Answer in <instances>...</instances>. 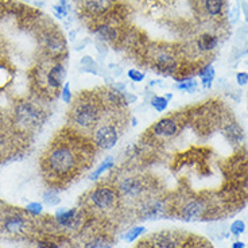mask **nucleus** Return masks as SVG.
<instances>
[{"instance_id": "f257e3e1", "label": "nucleus", "mask_w": 248, "mask_h": 248, "mask_svg": "<svg viewBox=\"0 0 248 248\" xmlns=\"http://www.w3.org/2000/svg\"><path fill=\"white\" fill-rule=\"evenodd\" d=\"M80 151L69 143H58L49 150L45 156V170H47L50 177L58 180L73 177L80 169L81 159Z\"/></svg>"}, {"instance_id": "f03ea898", "label": "nucleus", "mask_w": 248, "mask_h": 248, "mask_svg": "<svg viewBox=\"0 0 248 248\" xmlns=\"http://www.w3.org/2000/svg\"><path fill=\"white\" fill-rule=\"evenodd\" d=\"M103 101L97 97L84 96L73 104L70 113V122L81 131L94 130L101 122Z\"/></svg>"}, {"instance_id": "7ed1b4c3", "label": "nucleus", "mask_w": 248, "mask_h": 248, "mask_svg": "<svg viewBox=\"0 0 248 248\" xmlns=\"http://www.w3.org/2000/svg\"><path fill=\"white\" fill-rule=\"evenodd\" d=\"M120 194L118 189L111 185H99L88 194V204L100 212L115 209L119 204Z\"/></svg>"}, {"instance_id": "20e7f679", "label": "nucleus", "mask_w": 248, "mask_h": 248, "mask_svg": "<svg viewBox=\"0 0 248 248\" xmlns=\"http://www.w3.org/2000/svg\"><path fill=\"white\" fill-rule=\"evenodd\" d=\"M15 124L23 130H35L44 123L45 115L38 107L29 101L18 103L14 108Z\"/></svg>"}, {"instance_id": "39448f33", "label": "nucleus", "mask_w": 248, "mask_h": 248, "mask_svg": "<svg viewBox=\"0 0 248 248\" xmlns=\"http://www.w3.org/2000/svg\"><path fill=\"white\" fill-rule=\"evenodd\" d=\"M93 143L99 150L108 151L112 150L119 142L120 132L116 124L113 122H104L93 130Z\"/></svg>"}, {"instance_id": "423d86ee", "label": "nucleus", "mask_w": 248, "mask_h": 248, "mask_svg": "<svg viewBox=\"0 0 248 248\" xmlns=\"http://www.w3.org/2000/svg\"><path fill=\"white\" fill-rule=\"evenodd\" d=\"M142 243L146 248H181L185 243V237L180 231H161Z\"/></svg>"}, {"instance_id": "0eeeda50", "label": "nucleus", "mask_w": 248, "mask_h": 248, "mask_svg": "<svg viewBox=\"0 0 248 248\" xmlns=\"http://www.w3.org/2000/svg\"><path fill=\"white\" fill-rule=\"evenodd\" d=\"M146 182L142 177L138 175H130L124 177L123 180L119 182L118 192L119 194L127 200H138L146 193Z\"/></svg>"}, {"instance_id": "6e6552de", "label": "nucleus", "mask_w": 248, "mask_h": 248, "mask_svg": "<svg viewBox=\"0 0 248 248\" xmlns=\"http://www.w3.org/2000/svg\"><path fill=\"white\" fill-rule=\"evenodd\" d=\"M166 202L161 199H147L142 201L139 208V217L142 220H158L166 215Z\"/></svg>"}, {"instance_id": "1a4fd4ad", "label": "nucleus", "mask_w": 248, "mask_h": 248, "mask_svg": "<svg viewBox=\"0 0 248 248\" xmlns=\"http://www.w3.org/2000/svg\"><path fill=\"white\" fill-rule=\"evenodd\" d=\"M151 135L158 139H171L180 132V124L173 118H162L150 128Z\"/></svg>"}, {"instance_id": "9d476101", "label": "nucleus", "mask_w": 248, "mask_h": 248, "mask_svg": "<svg viewBox=\"0 0 248 248\" xmlns=\"http://www.w3.org/2000/svg\"><path fill=\"white\" fill-rule=\"evenodd\" d=\"M206 212V205L202 200L194 199L189 200L187 202L184 204V206L180 209V218L185 223H194L199 221L200 218H202V216Z\"/></svg>"}, {"instance_id": "9b49d317", "label": "nucleus", "mask_w": 248, "mask_h": 248, "mask_svg": "<svg viewBox=\"0 0 248 248\" xmlns=\"http://www.w3.org/2000/svg\"><path fill=\"white\" fill-rule=\"evenodd\" d=\"M56 223L65 230H75L81 224V213L77 208H58L54 213Z\"/></svg>"}, {"instance_id": "f8f14e48", "label": "nucleus", "mask_w": 248, "mask_h": 248, "mask_svg": "<svg viewBox=\"0 0 248 248\" xmlns=\"http://www.w3.org/2000/svg\"><path fill=\"white\" fill-rule=\"evenodd\" d=\"M155 72L163 76H173L178 72V61L173 54L168 51H162L154 58Z\"/></svg>"}, {"instance_id": "ddd939ff", "label": "nucleus", "mask_w": 248, "mask_h": 248, "mask_svg": "<svg viewBox=\"0 0 248 248\" xmlns=\"http://www.w3.org/2000/svg\"><path fill=\"white\" fill-rule=\"evenodd\" d=\"M65 78H66V69L61 62H58L49 69L47 76H46V82H47L50 89L57 91V89H61L63 87Z\"/></svg>"}, {"instance_id": "4468645a", "label": "nucleus", "mask_w": 248, "mask_h": 248, "mask_svg": "<svg viewBox=\"0 0 248 248\" xmlns=\"http://www.w3.org/2000/svg\"><path fill=\"white\" fill-rule=\"evenodd\" d=\"M104 94H106V101L112 108H124L128 106L127 99H125V92H120L111 87L104 91Z\"/></svg>"}, {"instance_id": "2eb2a0df", "label": "nucleus", "mask_w": 248, "mask_h": 248, "mask_svg": "<svg viewBox=\"0 0 248 248\" xmlns=\"http://www.w3.org/2000/svg\"><path fill=\"white\" fill-rule=\"evenodd\" d=\"M84 7L92 15H101L111 8L112 0H84Z\"/></svg>"}, {"instance_id": "dca6fc26", "label": "nucleus", "mask_w": 248, "mask_h": 248, "mask_svg": "<svg viewBox=\"0 0 248 248\" xmlns=\"http://www.w3.org/2000/svg\"><path fill=\"white\" fill-rule=\"evenodd\" d=\"M46 49L49 50L53 56H61L66 49L65 39L62 38L61 34H51L46 38Z\"/></svg>"}, {"instance_id": "f3484780", "label": "nucleus", "mask_w": 248, "mask_h": 248, "mask_svg": "<svg viewBox=\"0 0 248 248\" xmlns=\"http://www.w3.org/2000/svg\"><path fill=\"white\" fill-rule=\"evenodd\" d=\"M3 227L8 233H20V232H23L26 230L27 221L22 216L14 215V216L7 217L4 223H3Z\"/></svg>"}, {"instance_id": "a211bd4d", "label": "nucleus", "mask_w": 248, "mask_h": 248, "mask_svg": "<svg viewBox=\"0 0 248 248\" xmlns=\"http://www.w3.org/2000/svg\"><path fill=\"white\" fill-rule=\"evenodd\" d=\"M224 135L233 144H240L244 140V131L237 123H230L224 127Z\"/></svg>"}, {"instance_id": "6ab92c4d", "label": "nucleus", "mask_w": 248, "mask_h": 248, "mask_svg": "<svg viewBox=\"0 0 248 248\" xmlns=\"http://www.w3.org/2000/svg\"><path fill=\"white\" fill-rule=\"evenodd\" d=\"M218 45V39H217L216 35L213 34H209V32H205V34H201L199 38H197V49L202 53H208V51H212L215 50Z\"/></svg>"}, {"instance_id": "aec40b11", "label": "nucleus", "mask_w": 248, "mask_h": 248, "mask_svg": "<svg viewBox=\"0 0 248 248\" xmlns=\"http://www.w3.org/2000/svg\"><path fill=\"white\" fill-rule=\"evenodd\" d=\"M200 82L204 89H211L212 85H213V81L216 78V70H215V66L209 63V65H205L204 68L200 69L199 72Z\"/></svg>"}, {"instance_id": "412c9836", "label": "nucleus", "mask_w": 248, "mask_h": 248, "mask_svg": "<svg viewBox=\"0 0 248 248\" xmlns=\"http://www.w3.org/2000/svg\"><path fill=\"white\" fill-rule=\"evenodd\" d=\"M96 34L101 42H115L119 37L118 30L109 25H100L96 29Z\"/></svg>"}, {"instance_id": "4be33fe9", "label": "nucleus", "mask_w": 248, "mask_h": 248, "mask_svg": "<svg viewBox=\"0 0 248 248\" xmlns=\"http://www.w3.org/2000/svg\"><path fill=\"white\" fill-rule=\"evenodd\" d=\"M112 168H115V158H113L112 155H108V156H106V158L103 159V162L100 163L99 166L91 173V177H89V178L92 181L99 180V178H101L107 171H109Z\"/></svg>"}, {"instance_id": "5701e85b", "label": "nucleus", "mask_w": 248, "mask_h": 248, "mask_svg": "<svg viewBox=\"0 0 248 248\" xmlns=\"http://www.w3.org/2000/svg\"><path fill=\"white\" fill-rule=\"evenodd\" d=\"M177 81L178 82L174 85V88L177 91H181V92L194 93L197 91V88H199V82L194 80L193 77H185V78H180V80Z\"/></svg>"}, {"instance_id": "b1692460", "label": "nucleus", "mask_w": 248, "mask_h": 248, "mask_svg": "<svg viewBox=\"0 0 248 248\" xmlns=\"http://www.w3.org/2000/svg\"><path fill=\"white\" fill-rule=\"evenodd\" d=\"M205 10L211 16H218L224 10V0H205Z\"/></svg>"}, {"instance_id": "393cba45", "label": "nucleus", "mask_w": 248, "mask_h": 248, "mask_svg": "<svg viewBox=\"0 0 248 248\" xmlns=\"http://www.w3.org/2000/svg\"><path fill=\"white\" fill-rule=\"evenodd\" d=\"M146 232H147L146 227H143V225H135V227H132L131 230H128L124 233L123 239L127 243H134L135 240H138L140 236L144 235Z\"/></svg>"}, {"instance_id": "a878e982", "label": "nucleus", "mask_w": 248, "mask_h": 248, "mask_svg": "<svg viewBox=\"0 0 248 248\" xmlns=\"http://www.w3.org/2000/svg\"><path fill=\"white\" fill-rule=\"evenodd\" d=\"M81 69L82 72L93 73L94 76H99V65L93 60L92 57L85 56L81 58Z\"/></svg>"}, {"instance_id": "bb28decb", "label": "nucleus", "mask_w": 248, "mask_h": 248, "mask_svg": "<svg viewBox=\"0 0 248 248\" xmlns=\"http://www.w3.org/2000/svg\"><path fill=\"white\" fill-rule=\"evenodd\" d=\"M169 104L170 103L163 96H153L150 100V106L153 107L156 112H165L168 109Z\"/></svg>"}, {"instance_id": "cd10ccee", "label": "nucleus", "mask_w": 248, "mask_h": 248, "mask_svg": "<svg viewBox=\"0 0 248 248\" xmlns=\"http://www.w3.org/2000/svg\"><path fill=\"white\" fill-rule=\"evenodd\" d=\"M108 244H109V242L106 236H96L85 244V248H104Z\"/></svg>"}, {"instance_id": "c85d7f7f", "label": "nucleus", "mask_w": 248, "mask_h": 248, "mask_svg": "<svg viewBox=\"0 0 248 248\" xmlns=\"http://www.w3.org/2000/svg\"><path fill=\"white\" fill-rule=\"evenodd\" d=\"M44 201L45 204H47L49 206H56V205L60 204V197H58V194L54 190H47V192H45L44 194Z\"/></svg>"}, {"instance_id": "c756f323", "label": "nucleus", "mask_w": 248, "mask_h": 248, "mask_svg": "<svg viewBox=\"0 0 248 248\" xmlns=\"http://www.w3.org/2000/svg\"><path fill=\"white\" fill-rule=\"evenodd\" d=\"M231 233L233 236H240L244 233V231H246V224L243 220H235L233 223L231 224Z\"/></svg>"}, {"instance_id": "7c9ffc66", "label": "nucleus", "mask_w": 248, "mask_h": 248, "mask_svg": "<svg viewBox=\"0 0 248 248\" xmlns=\"http://www.w3.org/2000/svg\"><path fill=\"white\" fill-rule=\"evenodd\" d=\"M61 99L65 104H70L73 100V94H72V89H70V84L65 82L63 87L61 88Z\"/></svg>"}, {"instance_id": "2f4dec72", "label": "nucleus", "mask_w": 248, "mask_h": 248, "mask_svg": "<svg viewBox=\"0 0 248 248\" xmlns=\"http://www.w3.org/2000/svg\"><path fill=\"white\" fill-rule=\"evenodd\" d=\"M127 76H128V78H130L132 82H135V84H139V82H142L144 78H146V75L140 72V70H138V69H130L128 72H127Z\"/></svg>"}, {"instance_id": "473e14b6", "label": "nucleus", "mask_w": 248, "mask_h": 248, "mask_svg": "<svg viewBox=\"0 0 248 248\" xmlns=\"http://www.w3.org/2000/svg\"><path fill=\"white\" fill-rule=\"evenodd\" d=\"M26 211L30 215L39 216L44 211V205H42V202H30V204L26 205Z\"/></svg>"}, {"instance_id": "72a5a7b5", "label": "nucleus", "mask_w": 248, "mask_h": 248, "mask_svg": "<svg viewBox=\"0 0 248 248\" xmlns=\"http://www.w3.org/2000/svg\"><path fill=\"white\" fill-rule=\"evenodd\" d=\"M37 248H61L60 243L53 239H44V240H39L37 244Z\"/></svg>"}, {"instance_id": "f704fd0d", "label": "nucleus", "mask_w": 248, "mask_h": 248, "mask_svg": "<svg viewBox=\"0 0 248 248\" xmlns=\"http://www.w3.org/2000/svg\"><path fill=\"white\" fill-rule=\"evenodd\" d=\"M54 11H56V15L58 18H66L69 14V7L58 4V6H54Z\"/></svg>"}, {"instance_id": "c9c22d12", "label": "nucleus", "mask_w": 248, "mask_h": 248, "mask_svg": "<svg viewBox=\"0 0 248 248\" xmlns=\"http://www.w3.org/2000/svg\"><path fill=\"white\" fill-rule=\"evenodd\" d=\"M236 82H237V85H240V87L247 85L248 84L247 72H240V73H237V75H236Z\"/></svg>"}, {"instance_id": "e433bc0d", "label": "nucleus", "mask_w": 248, "mask_h": 248, "mask_svg": "<svg viewBox=\"0 0 248 248\" xmlns=\"http://www.w3.org/2000/svg\"><path fill=\"white\" fill-rule=\"evenodd\" d=\"M237 20H239V10H237V8H233L232 13H231V23L235 25Z\"/></svg>"}, {"instance_id": "4c0bfd02", "label": "nucleus", "mask_w": 248, "mask_h": 248, "mask_svg": "<svg viewBox=\"0 0 248 248\" xmlns=\"http://www.w3.org/2000/svg\"><path fill=\"white\" fill-rule=\"evenodd\" d=\"M112 87L115 88V89H118V91H120V92H127V91H125V89H127V85H125L124 82H113Z\"/></svg>"}, {"instance_id": "58836bf2", "label": "nucleus", "mask_w": 248, "mask_h": 248, "mask_svg": "<svg viewBox=\"0 0 248 248\" xmlns=\"http://www.w3.org/2000/svg\"><path fill=\"white\" fill-rule=\"evenodd\" d=\"M125 99H127V103H128V104H131V103H137L138 96L137 94H132V93L125 92Z\"/></svg>"}, {"instance_id": "ea45409f", "label": "nucleus", "mask_w": 248, "mask_h": 248, "mask_svg": "<svg viewBox=\"0 0 248 248\" xmlns=\"http://www.w3.org/2000/svg\"><path fill=\"white\" fill-rule=\"evenodd\" d=\"M96 46H97V50H99L100 54H103V56H106V54H107L106 46H104V45L101 44V42H97V44H96Z\"/></svg>"}, {"instance_id": "a19ab883", "label": "nucleus", "mask_w": 248, "mask_h": 248, "mask_svg": "<svg viewBox=\"0 0 248 248\" xmlns=\"http://www.w3.org/2000/svg\"><path fill=\"white\" fill-rule=\"evenodd\" d=\"M231 248H246V244L240 240H237V242L232 243V247Z\"/></svg>"}, {"instance_id": "79ce46f5", "label": "nucleus", "mask_w": 248, "mask_h": 248, "mask_svg": "<svg viewBox=\"0 0 248 248\" xmlns=\"http://www.w3.org/2000/svg\"><path fill=\"white\" fill-rule=\"evenodd\" d=\"M4 147H6V138H4V135L0 134V150H3Z\"/></svg>"}, {"instance_id": "37998d69", "label": "nucleus", "mask_w": 248, "mask_h": 248, "mask_svg": "<svg viewBox=\"0 0 248 248\" xmlns=\"http://www.w3.org/2000/svg\"><path fill=\"white\" fill-rule=\"evenodd\" d=\"M163 97H165V99L168 100L169 103H170V101H171V99H173V93H166V94H165V96H163Z\"/></svg>"}, {"instance_id": "c03bdc74", "label": "nucleus", "mask_w": 248, "mask_h": 248, "mask_svg": "<svg viewBox=\"0 0 248 248\" xmlns=\"http://www.w3.org/2000/svg\"><path fill=\"white\" fill-rule=\"evenodd\" d=\"M131 122H132V125L135 127V125H138V119L137 118H132L131 119Z\"/></svg>"}, {"instance_id": "a18cd8bd", "label": "nucleus", "mask_w": 248, "mask_h": 248, "mask_svg": "<svg viewBox=\"0 0 248 248\" xmlns=\"http://www.w3.org/2000/svg\"><path fill=\"white\" fill-rule=\"evenodd\" d=\"M60 4H62V6H68V0H60Z\"/></svg>"}, {"instance_id": "49530a36", "label": "nucleus", "mask_w": 248, "mask_h": 248, "mask_svg": "<svg viewBox=\"0 0 248 248\" xmlns=\"http://www.w3.org/2000/svg\"><path fill=\"white\" fill-rule=\"evenodd\" d=\"M240 1H242V3H244V1H246V0H240Z\"/></svg>"}]
</instances>
